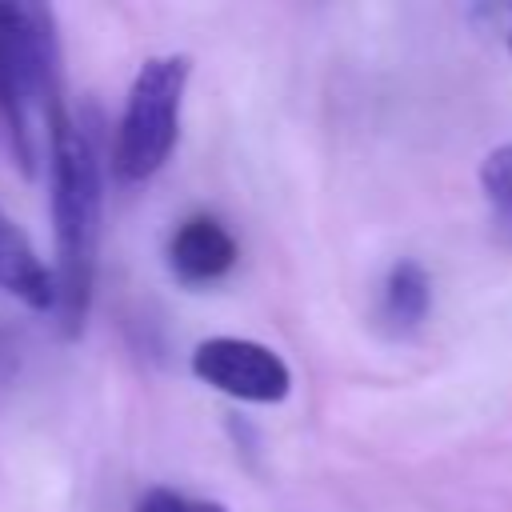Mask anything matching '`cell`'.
<instances>
[{
    "label": "cell",
    "instance_id": "cell-2",
    "mask_svg": "<svg viewBox=\"0 0 512 512\" xmlns=\"http://www.w3.org/2000/svg\"><path fill=\"white\" fill-rule=\"evenodd\" d=\"M48 168H52V224H56V316L64 336H80L96 284V252H100V156L88 128L72 124L64 112L48 136Z\"/></svg>",
    "mask_w": 512,
    "mask_h": 512
},
{
    "label": "cell",
    "instance_id": "cell-4",
    "mask_svg": "<svg viewBox=\"0 0 512 512\" xmlns=\"http://www.w3.org/2000/svg\"><path fill=\"white\" fill-rule=\"evenodd\" d=\"M192 372L208 388L248 400V404H280L292 392V372L280 352L244 336H208L192 352Z\"/></svg>",
    "mask_w": 512,
    "mask_h": 512
},
{
    "label": "cell",
    "instance_id": "cell-10",
    "mask_svg": "<svg viewBox=\"0 0 512 512\" xmlns=\"http://www.w3.org/2000/svg\"><path fill=\"white\" fill-rule=\"evenodd\" d=\"M508 48H512V8H508Z\"/></svg>",
    "mask_w": 512,
    "mask_h": 512
},
{
    "label": "cell",
    "instance_id": "cell-7",
    "mask_svg": "<svg viewBox=\"0 0 512 512\" xmlns=\"http://www.w3.org/2000/svg\"><path fill=\"white\" fill-rule=\"evenodd\" d=\"M432 312V276L420 260H396L380 288V320L388 332L408 336L416 332Z\"/></svg>",
    "mask_w": 512,
    "mask_h": 512
},
{
    "label": "cell",
    "instance_id": "cell-9",
    "mask_svg": "<svg viewBox=\"0 0 512 512\" xmlns=\"http://www.w3.org/2000/svg\"><path fill=\"white\" fill-rule=\"evenodd\" d=\"M136 512H228V508L216 500H192V496L172 492V488H148L140 496Z\"/></svg>",
    "mask_w": 512,
    "mask_h": 512
},
{
    "label": "cell",
    "instance_id": "cell-8",
    "mask_svg": "<svg viewBox=\"0 0 512 512\" xmlns=\"http://www.w3.org/2000/svg\"><path fill=\"white\" fill-rule=\"evenodd\" d=\"M480 192L488 200L492 228L504 244H512V144H500L480 164Z\"/></svg>",
    "mask_w": 512,
    "mask_h": 512
},
{
    "label": "cell",
    "instance_id": "cell-5",
    "mask_svg": "<svg viewBox=\"0 0 512 512\" xmlns=\"http://www.w3.org/2000/svg\"><path fill=\"white\" fill-rule=\"evenodd\" d=\"M236 256H240L236 236L208 212L184 216L168 240V268L188 288L216 284L220 276H228L236 268Z\"/></svg>",
    "mask_w": 512,
    "mask_h": 512
},
{
    "label": "cell",
    "instance_id": "cell-6",
    "mask_svg": "<svg viewBox=\"0 0 512 512\" xmlns=\"http://www.w3.org/2000/svg\"><path fill=\"white\" fill-rule=\"evenodd\" d=\"M0 288L36 312H56L52 268L36 256L28 236L0 212Z\"/></svg>",
    "mask_w": 512,
    "mask_h": 512
},
{
    "label": "cell",
    "instance_id": "cell-3",
    "mask_svg": "<svg viewBox=\"0 0 512 512\" xmlns=\"http://www.w3.org/2000/svg\"><path fill=\"white\" fill-rule=\"evenodd\" d=\"M188 76H192V60L184 52L148 56L136 68L120 124H116V144H112V168L124 184L152 180L168 164L180 136Z\"/></svg>",
    "mask_w": 512,
    "mask_h": 512
},
{
    "label": "cell",
    "instance_id": "cell-1",
    "mask_svg": "<svg viewBox=\"0 0 512 512\" xmlns=\"http://www.w3.org/2000/svg\"><path fill=\"white\" fill-rule=\"evenodd\" d=\"M60 36L44 4L0 0V136L12 164L32 180L52 124L64 116Z\"/></svg>",
    "mask_w": 512,
    "mask_h": 512
}]
</instances>
